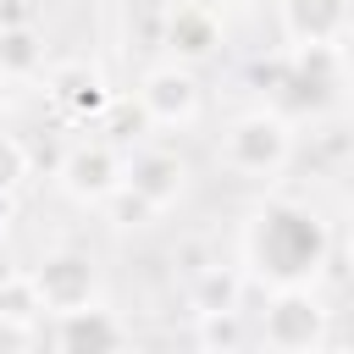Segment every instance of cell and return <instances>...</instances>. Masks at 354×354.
Segmentation results:
<instances>
[{
    "mask_svg": "<svg viewBox=\"0 0 354 354\" xmlns=\"http://www.w3.org/2000/svg\"><path fill=\"white\" fill-rule=\"evenodd\" d=\"M326 260V227L299 205H271L254 227V266L277 288H299Z\"/></svg>",
    "mask_w": 354,
    "mask_h": 354,
    "instance_id": "cell-1",
    "label": "cell"
},
{
    "mask_svg": "<svg viewBox=\"0 0 354 354\" xmlns=\"http://www.w3.org/2000/svg\"><path fill=\"white\" fill-rule=\"evenodd\" d=\"M221 155H227V166L232 171H243V177H266V171H277L282 160H288V127L277 122V116H238L232 127H227V138H221Z\"/></svg>",
    "mask_w": 354,
    "mask_h": 354,
    "instance_id": "cell-2",
    "label": "cell"
},
{
    "mask_svg": "<svg viewBox=\"0 0 354 354\" xmlns=\"http://www.w3.org/2000/svg\"><path fill=\"white\" fill-rule=\"evenodd\" d=\"M321 332H326V315L304 288H282L266 304V348L271 354H315Z\"/></svg>",
    "mask_w": 354,
    "mask_h": 354,
    "instance_id": "cell-3",
    "label": "cell"
},
{
    "mask_svg": "<svg viewBox=\"0 0 354 354\" xmlns=\"http://www.w3.org/2000/svg\"><path fill=\"white\" fill-rule=\"evenodd\" d=\"M28 277H33V288H39V299H44L50 315H66V310L94 304V266H88V254H72V249L44 254Z\"/></svg>",
    "mask_w": 354,
    "mask_h": 354,
    "instance_id": "cell-4",
    "label": "cell"
},
{
    "mask_svg": "<svg viewBox=\"0 0 354 354\" xmlns=\"http://www.w3.org/2000/svg\"><path fill=\"white\" fill-rule=\"evenodd\" d=\"M61 177L77 199H111L122 183H127V166L111 144H77L66 160H61Z\"/></svg>",
    "mask_w": 354,
    "mask_h": 354,
    "instance_id": "cell-5",
    "label": "cell"
},
{
    "mask_svg": "<svg viewBox=\"0 0 354 354\" xmlns=\"http://www.w3.org/2000/svg\"><path fill=\"white\" fill-rule=\"evenodd\" d=\"M138 105H144V116H149V122L177 127V122H194V111H199V88H194V77H188V72L160 66V72H149V77H144Z\"/></svg>",
    "mask_w": 354,
    "mask_h": 354,
    "instance_id": "cell-6",
    "label": "cell"
},
{
    "mask_svg": "<svg viewBox=\"0 0 354 354\" xmlns=\"http://www.w3.org/2000/svg\"><path fill=\"white\" fill-rule=\"evenodd\" d=\"M55 343H61V354H116L122 348V321L100 304H83V310L61 315Z\"/></svg>",
    "mask_w": 354,
    "mask_h": 354,
    "instance_id": "cell-7",
    "label": "cell"
},
{
    "mask_svg": "<svg viewBox=\"0 0 354 354\" xmlns=\"http://www.w3.org/2000/svg\"><path fill=\"white\" fill-rule=\"evenodd\" d=\"M127 188L144 194V199L160 210V205H171V199L183 194V160H177L171 149H138V155L127 160Z\"/></svg>",
    "mask_w": 354,
    "mask_h": 354,
    "instance_id": "cell-8",
    "label": "cell"
},
{
    "mask_svg": "<svg viewBox=\"0 0 354 354\" xmlns=\"http://www.w3.org/2000/svg\"><path fill=\"white\" fill-rule=\"evenodd\" d=\"M348 28V0H288V33L299 44H332Z\"/></svg>",
    "mask_w": 354,
    "mask_h": 354,
    "instance_id": "cell-9",
    "label": "cell"
},
{
    "mask_svg": "<svg viewBox=\"0 0 354 354\" xmlns=\"http://www.w3.org/2000/svg\"><path fill=\"white\" fill-rule=\"evenodd\" d=\"M166 44H171L177 55H210V44H216V17H210V6H177V11H171V28H166Z\"/></svg>",
    "mask_w": 354,
    "mask_h": 354,
    "instance_id": "cell-10",
    "label": "cell"
},
{
    "mask_svg": "<svg viewBox=\"0 0 354 354\" xmlns=\"http://www.w3.org/2000/svg\"><path fill=\"white\" fill-rule=\"evenodd\" d=\"M50 94H55L72 116H100V111H105V83H100L88 66H61L55 83H50Z\"/></svg>",
    "mask_w": 354,
    "mask_h": 354,
    "instance_id": "cell-11",
    "label": "cell"
},
{
    "mask_svg": "<svg viewBox=\"0 0 354 354\" xmlns=\"http://www.w3.org/2000/svg\"><path fill=\"white\" fill-rule=\"evenodd\" d=\"M44 61V44H39V33L22 22V28H0V72L6 77H22V72H33Z\"/></svg>",
    "mask_w": 354,
    "mask_h": 354,
    "instance_id": "cell-12",
    "label": "cell"
},
{
    "mask_svg": "<svg viewBox=\"0 0 354 354\" xmlns=\"http://www.w3.org/2000/svg\"><path fill=\"white\" fill-rule=\"evenodd\" d=\"M0 315L6 321H22V326H33L44 315V299H39V288H33L28 271H17L11 282H0Z\"/></svg>",
    "mask_w": 354,
    "mask_h": 354,
    "instance_id": "cell-13",
    "label": "cell"
},
{
    "mask_svg": "<svg viewBox=\"0 0 354 354\" xmlns=\"http://www.w3.org/2000/svg\"><path fill=\"white\" fill-rule=\"evenodd\" d=\"M194 310L210 315V310H238V277H227L221 266H205L199 282H194Z\"/></svg>",
    "mask_w": 354,
    "mask_h": 354,
    "instance_id": "cell-14",
    "label": "cell"
},
{
    "mask_svg": "<svg viewBox=\"0 0 354 354\" xmlns=\"http://www.w3.org/2000/svg\"><path fill=\"white\" fill-rule=\"evenodd\" d=\"M199 337H205V348H227V354H238V343H243V321H238V310H210V315H199Z\"/></svg>",
    "mask_w": 354,
    "mask_h": 354,
    "instance_id": "cell-15",
    "label": "cell"
},
{
    "mask_svg": "<svg viewBox=\"0 0 354 354\" xmlns=\"http://www.w3.org/2000/svg\"><path fill=\"white\" fill-rule=\"evenodd\" d=\"M105 205H111V216H116V221H122V227H138V221H144V216H149V210H155V205H149V199H144V194H133V188H127V183H122V188H116V194H111V199H105Z\"/></svg>",
    "mask_w": 354,
    "mask_h": 354,
    "instance_id": "cell-16",
    "label": "cell"
},
{
    "mask_svg": "<svg viewBox=\"0 0 354 354\" xmlns=\"http://www.w3.org/2000/svg\"><path fill=\"white\" fill-rule=\"evenodd\" d=\"M22 177H28V149L0 133V194H6L11 183H22Z\"/></svg>",
    "mask_w": 354,
    "mask_h": 354,
    "instance_id": "cell-17",
    "label": "cell"
},
{
    "mask_svg": "<svg viewBox=\"0 0 354 354\" xmlns=\"http://www.w3.org/2000/svg\"><path fill=\"white\" fill-rule=\"evenodd\" d=\"M28 337H33V326H22V321H6V315H0V354H22V348H28Z\"/></svg>",
    "mask_w": 354,
    "mask_h": 354,
    "instance_id": "cell-18",
    "label": "cell"
},
{
    "mask_svg": "<svg viewBox=\"0 0 354 354\" xmlns=\"http://www.w3.org/2000/svg\"><path fill=\"white\" fill-rule=\"evenodd\" d=\"M11 277H17V271H11V260L0 254V282H11Z\"/></svg>",
    "mask_w": 354,
    "mask_h": 354,
    "instance_id": "cell-19",
    "label": "cell"
},
{
    "mask_svg": "<svg viewBox=\"0 0 354 354\" xmlns=\"http://www.w3.org/2000/svg\"><path fill=\"white\" fill-rule=\"evenodd\" d=\"M194 354H227V348H205V343H199V348H194Z\"/></svg>",
    "mask_w": 354,
    "mask_h": 354,
    "instance_id": "cell-20",
    "label": "cell"
},
{
    "mask_svg": "<svg viewBox=\"0 0 354 354\" xmlns=\"http://www.w3.org/2000/svg\"><path fill=\"white\" fill-rule=\"evenodd\" d=\"M315 354H348V348H315Z\"/></svg>",
    "mask_w": 354,
    "mask_h": 354,
    "instance_id": "cell-21",
    "label": "cell"
},
{
    "mask_svg": "<svg viewBox=\"0 0 354 354\" xmlns=\"http://www.w3.org/2000/svg\"><path fill=\"white\" fill-rule=\"evenodd\" d=\"M0 77H6V72H0Z\"/></svg>",
    "mask_w": 354,
    "mask_h": 354,
    "instance_id": "cell-22",
    "label": "cell"
},
{
    "mask_svg": "<svg viewBox=\"0 0 354 354\" xmlns=\"http://www.w3.org/2000/svg\"><path fill=\"white\" fill-rule=\"evenodd\" d=\"M266 354H271V348H266Z\"/></svg>",
    "mask_w": 354,
    "mask_h": 354,
    "instance_id": "cell-23",
    "label": "cell"
}]
</instances>
